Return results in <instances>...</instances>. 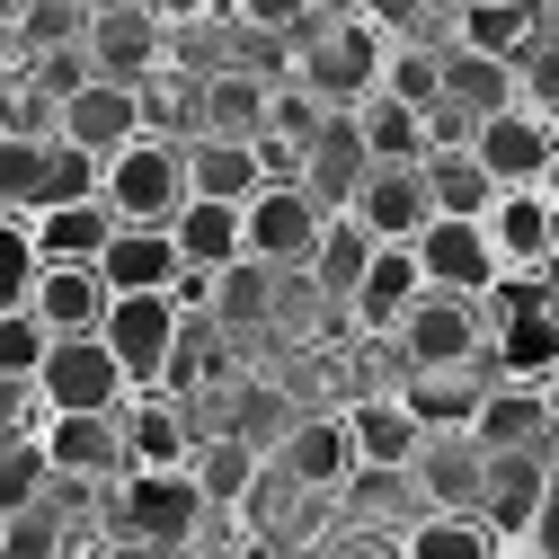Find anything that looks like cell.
Returning <instances> with one entry per match:
<instances>
[{
  "label": "cell",
  "instance_id": "obj_1",
  "mask_svg": "<svg viewBox=\"0 0 559 559\" xmlns=\"http://www.w3.org/2000/svg\"><path fill=\"white\" fill-rule=\"evenodd\" d=\"M214 515L204 507V488L187 462L169 471H116L107 498H98V542L116 550H195V524Z\"/></svg>",
  "mask_w": 559,
  "mask_h": 559
},
{
  "label": "cell",
  "instance_id": "obj_2",
  "mask_svg": "<svg viewBox=\"0 0 559 559\" xmlns=\"http://www.w3.org/2000/svg\"><path fill=\"white\" fill-rule=\"evenodd\" d=\"M285 81H302L311 98H329V107H356L373 81H382V27L373 19H311L302 36H294V53H285Z\"/></svg>",
  "mask_w": 559,
  "mask_h": 559
},
{
  "label": "cell",
  "instance_id": "obj_3",
  "mask_svg": "<svg viewBox=\"0 0 559 559\" xmlns=\"http://www.w3.org/2000/svg\"><path fill=\"white\" fill-rule=\"evenodd\" d=\"M98 195L116 223H169L187 204V143H169V133H133V143H116L98 160Z\"/></svg>",
  "mask_w": 559,
  "mask_h": 559
},
{
  "label": "cell",
  "instance_id": "obj_4",
  "mask_svg": "<svg viewBox=\"0 0 559 559\" xmlns=\"http://www.w3.org/2000/svg\"><path fill=\"white\" fill-rule=\"evenodd\" d=\"M320 223H329V204L302 187V178H266L249 204H240V249L275 275H302L311 249H320Z\"/></svg>",
  "mask_w": 559,
  "mask_h": 559
},
{
  "label": "cell",
  "instance_id": "obj_5",
  "mask_svg": "<svg viewBox=\"0 0 559 559\" xmlns=\"http://www.w3.org/2000/svg\"><path fill=\"white\" fill-rule=\"evenodd\" d=\"M329 498H337V488H302L285 462L266 453V462H258V479H249V498H240L231 515H240L249 550H302V542H320V524L337 515Z\"/></svg>",
  "mask_w": 559,
  "mask_h": 559
},
{
  "label": "cell",
  "instance_id": "obj_6",
  "mask_svg": "<svg viewBox=\"0 0 559 559\" xmlns=\"http://www.w3.org/2000/svg\"><path fill=\"white\" fill-rule=\"evenodd\" d=\"M400 356L408 365H479L488 356V294H444L427 285L408 311H400Z\"/></svg>",
  "mask_w": 559,
  "mask_h": 559
},
{
  "label": "cell",
  "instance_id": "obj_7",
  "mask_svg": "<svg viewBox=\"0 0 559 559\" xmlns=\"http://www.w3.org/2000/svg\"><path fill=\"white\" fill-rule=\"evenodd\" d=\"M36 391H45V408H116L124 400V365H116V346L98 329H62L36 356Z\"/></svg>",
  "mask_w": 559,
  "mask_h": 559
},
{
  "label": "cell",
  "instance_id": "obj_8",
  "mask_svg": "<svg viewBox=\"0 0 559 559\" xmlns=\"http://www.w3.org/2000/svg\"><path fill=\"white\" fill-rule=\"evenodd\" d=\"M178 320H187V302H178V294H116V302H107L98 337L116 346V365H124V391H133V382H169V346H178Z\"/></svg>",
  "mask_w": 559,
  "mask_h": 559
},
{
  "label": "cell",
  "instance_id": "obj_9",
  "mask_svg": "<svg viewBox=\"0 0 559 559\" xmlns=\"http://www.w3.org/2000/svg\"><path fill=\"white\" fill-rule=\"evenodd\" d=\"M471 152L488 160V178L498 187H533L559 152V116H542L533 98H507V107H488L479 133H471Z\"/></svg>",
  "mask_w": 559,
  "mask_h": 559
},
{
  "label": "cell",
  "instance_id": "obj_10",
  "mask_svg": "<svg viewBox=\"0 0 559 559\" xmlns=\"http://www.w3.org/2000/svg\"><path fill=\"white\" fill-rule=\"evenodd\" d=\"M408 249L427 266V285H444V294H488L498 285V240H488L479 214H427L408 231Z\"/></svg>",
  "mask_w": 559,
  "mask_h": 559
},
{
  "label": "cell",
  "instance_id": "obj_11",
  "mask_svg": "<svg viewBox=\"0 0 559 559\" xmlns=\"http://www.w3.org/2000/svg\"><path fill=\"white\" fill-rule=\"evenodd\" d=\"M471 436L488 453H550L559 417H550V391L542 382H515V373H488L479 408H471Z\"/></svg>",
  "mask_w": 559,
  "mask_h": 559
},
{
  "label": "cell",
  "instance_id": "obj_12",
  "mask_svg": "<svg viewBox=\"0 0 559 559\" xmlns=\"http://www.w3.org/2000/svg\"><path fill=\"white\" fill-rule=\"evenodd\" d=\"M427 294V266H417V249L408 240H373V258H365V275H356V294L337 302V320H356L365 337H391L400 329V311Z\"/></svg>",
  "mask_w": 559,
  "mask_h": 559
},
{
  "label": "cell",
  "instance_id": "obj_13",
  "mask_svg": "<svg viewBox=\"0 0 559 559\" xmlns=\"http://www.w3.org/2000/svg\"><path fill=\"white\" fill-rule=\"evenodd\" d=\"M169 53V10H133V0H90V62L107 81H143Z\"/></svg>",
  "mask_w": 559,
  "mask_h": 559
},
{
  "label": "cell",
  "instance_id": "obj_14",
  "mask_svg": "<svg viewBox=\"0 0 559 559\" xmlns=\"http://www.w3.org/2000/svg\"><path fill=\"white\" fill-rule=\"evenodd\" d=\"M337 417H346V444H356L365 471H417V453H427V427H417V408L400 391H356Z\"/></svg>",
  "mask_w": 559,
  "mask_h": 559
},
{
  "label": "cell",
  "instance_id": "obj_15",
  "mask_svg": "<svg viewBox=\"0 0 559 559\" xmlns=\"http://www.w3.org/2000/svg\"><path fill=\"white\" fill-rule=\"evenodd\" d=\"M98 275H107V294H178V231L169 223H116L107 249H98Z\"/></svg>",
  "mask_w": 559,
  "mask_h": 559
},
{
  "label": "cell",
  "instance_id": "obj_16",
  "mask_svg": "<svg viewBox=\"0 0 559 559\" xmlns=\"http://www.w3.org/2000/svg\"><path fill=\"white\" fill-rule=\"evenodd\" d=\"M365 169H373V152H365V133H356V107H329L311 124V143H302V187L329 204V214H346L356 187H365Z\"/></svg>",
  "mask_w": 559,
  "mask_h": 559
},
{
  "label": "cell",
  "instance_id": "obj_17",
  "mask_svg": "<svg viewBox=\"0 0 559 559\" xmlns=\"http://www.w3.org/2000/svg\"><path fill=\"white\" fill-rule=\"evenodd\" d=\"M550 453H488V479H479V515H488V533H498V550H524V524H533V507L550 498Z\"/></svg>",
  "mask_w": 559,
  "mask_h": 559
},
{
  "label": "cell",
  "instance_id": "obj_18",
  "mask_svg": "<svg viewBox=\"0 0 559 559\" xmlns=\"http://www.w3.org/2000/svg\"><path fill=\"white\" fill-rule=\"evenodd\" d=\"M36 444H45L53 471H81V479H116V471H124V427H116V408H45Z\"/></svg>",
  "mask_w": 559,
  "mask_h": 559
},
{
  "label": "cell",
  "instance_id": "obj_19",
  "mask_svg": "<svg viewBox=\"0 0 559 559\" xmlns=\"http://www.w3.org/2000/svg\"><path fill=\"white\" fill-rule=\"evenodd\" d=\"M346 214H356L373 240H408L417 223L436 214V195H427V160H373Z\"/></svg>",
  "mask_w": 559,
  "mask_h": 559
},
{
  "label": "cell",
  "instance_id": "obj_20",
  "mask_svg": "<svg viewBox=\"0 0 559 559\" xmlns=\"http://www.w3.org/2000/svg\"><path fill=\"white\" fill-rule=\"evenodd\" d=\"M479 223L498 240V266H550L559 258V204L542 187H498Z\"/></svg>",
  "mask_w": 559,
  "mask_h": 559
},
{
  "label": "cell",
  "instance_id": "obj_21",
  "mask_svg": "<svg viewBox=\"0 0 559 559\" xmlns=\"http://www.w3.org/2000/svg\"><path fill=\"white\" fill-rule=\"evenodd\" d=\"M62 133H72L81 152H116V143H133L143 133V98H133V81H107V72H90L72 98H62Z\"/></svg>",
  "mask_w": 559,
  "mask_h": 559
},
{
  "label": "cell",
  "instance_id": "obj_22",
  "mask_svg": "<svg viewBox=\"0 0 559 559\" xmlns=\"http://www.w3.org/2000/svg\"><path fill=\"white\" fill-rule=\"evenodd\" d=\"M27 231H36V258L45 266H98L116 214H107V195H72V204H36Z\"/></svg>",
  "mask_w": 559,
  "mask_h": 559
},
{
  "label": "cell",
  "instance_id": "obj_23",
  "mask_svg": "<svg viewBox=\"0 0 559 559\" xmlns=\"http://www.w3.org/2000/svg\"><path fill=\"white\" fill-rule=\"evenodd\" d=\"M266 453L285 462L302 488H337L346 471H356V444H346V417H337V408H320V417H285V436H275Z\"/></svg>",
  "mask_w": 559,
  "mask_h": 559
},
{
  "label": "cell",
  "instance_id": "obj_24",
  "mask_svg": "<svg viewBox=\"0 0 559 559\" xmlns=\"http://www.w3.org/2000/svg\"><path fill=\"white\" fill-rule=\"evenodd\" d=\"M266 187V169H258V143L249 133H187V195H231V204H249Z\"/></svg>",
  "mask_w": 559,
  "mask_h": 559
},
{
  "label": "cell",
  "instance_id": "obj_25",
  "mask_svg": "<svg viewBox=\"0 0 559 559\" xmlns=\"http://www.w3.org/2000/svg\"><path fill=\"white\" fill-rule=\"evenodd\" d=\"M479 391H488V365H408V408H417V427L427 436H453V427H471V408H479Z\"/></svg>",
  "mask_w": 559,
  "mask_h": 559
},
{
  "label": "cell",
  "instance_id": "obj_26",
  "mask_svg": "<svg viewBox=\"0 0 559 559\" xmlns=\"http://www.w3.org/2000/svg\"><path fill=\"white\" fill-rule=\"evenodd\" d=\"M258 462H266V444H258V436H240V427L195 436V453H187V471H195V488H204V507H214V515H231V507L249 498Z\"/></svg>",
  "mask_w": 559,
  "mask_h": 559
},
{
  "label": "cell",
  "instance_id": "obj_27",
  "mask_svg": "<svg viewBox=\"0 0 559 559\" xmlns=\"http://www.w3.org/2000/svg\"><path fill=\"white\" fill-rule=\"evenodd\" d=\"M133 98H143V133H169V143H187V133L204 124V72L178 53H160L143 81H133Z\"/></svg>",
  "mask_w": 559,
  "mask_h": 559
},
{
  "label": "cell",
  "instance_id": "obj_28",
  "mask_svg": "<svg viewBox=\"0 0 559 559\" xmlns=\"http://www.w3.org/2000/svg\"><path fill=\"white\" fill-rule=\"evenodd\" d=\"M542 27H550L542 0H453V45H471V53H507L515 62Z\"/></svg>",
  "mask_w": 559,
  "mask_h": 559
},
{
  "label": "cell",
  "instance_id": "obj_29",
  "mask_svg": "<svg viewBox=\"0 0 559 559\" xmlns=\"http://www.w3.org/2000/svg\"><path fill=\"white\" fill-rule=\"evenodd\" d=\"M107 275L98 266H36V294H27V311L45 320V337H62V329H98L107 320Z\"/></svg>",
  "mask_w": 559,
  "mask_h": 559
},
{
  "label": "cell",
  "instance_id": "obj_30",
  "mask_svg": "<svg viewBox=\"0 0 559 559\" xmlns=\"http://www.w3.org/2000/svg\"><path fill=\"white\" fill-rule=\"evenodd\" d=\"M275 285H285V275H275V266H258V258L240 249L231 266H214V275H204V311H214L231 337H240V329H275Z\"/></svg>",
  "mask_w": 559,
  "mask_h": 559
},
{
  "label": "cell",
  "instance_id": "obj_31",
  "mask_svg": "<svg viewBox=\"0 0 559 559\" xmlns=\"http://www.w3.org/2000/svg\"><path fill=\"white\" fill-rule=\"evenodd\" d=\"M400 550L408 559H498V533H488L479 507H417L400 524Z\"/></svg>",
  "mask_w": 559,
  "mask_h": 559
},
{
  "label": "cell",
  "instance_id": "obj_32",
  "mask_svg": "<svg viewBox=\"0 0 559 559\" xmlns=\"http://www.w3.org/2000/svg\"><path fill=\"white\" fill-rule=\"evenodd\" d=\"M169 231H178V258L195 275H214V266L240 258V204L231 195H187L178 214H169Z\"/></svg>",
  "mask_w": 559,
  "mask_h": 559
},
{
  "label": "cell",
  "instance_id": "obj_33",
  "mask_svg": "<svg viewBox=\"0 0 559 559\" xmlns=\"http://www.w3.org/2000/svg\"><path fill=\"white\" fill-rule=\"evenodd\" d=\"M488 373H515V382H550V373H559V302L507 311V320H498V365H488Z\"/></svg>",
  "mask_w": 559,
  "mask_h": 559
},
{
  "label": "cell",
  "instance_id": "obj_34",
  "mask_svg": "<svg viewBox=\"0 0 559 559\" xmlns=\"http://www.w3.org/2000/svg\"><path fill=\"white\" fill-rule=\"evenodd\" d=\"M266 107H275V81H258V72H214L204 62V124L195 133H266Z\"/></svg>",
  "mask_w": 559,
  "mask_h": 559
},
{
  "label": "cell",
  "instance_id": "obj_35",
  "mask_svg": "<svg viewBox=\"0 0 559 559\" xmlns=\"http://www.w3.org/2000/svg\"><path fill=\"white\" fill-rule=\"evenodd\" d=\"M356 133L373 160H427V107H408L391 90H365L356 98Z\"/></svg>",
  "mask_w": 559,
  "mask_h": 559
},
{
  "label": "cell",
  "instance_id": "obj_36",
  "mask_svg": "<svg viewBox=\"0 0 559 559\" xmlns=\"http://www.w3.org/2000/svg\"><path fill=\"white\" fill-rule=\"evenodd\" d=\"M436 98H453V107L488 116V107H507V98H515V62H507V53H471V45H444V90H436Z\"/></svg>",
  "mask_w": 559,
  "mask_h": 559
},
{
  "label": "cell",
  "instance_id": "obj_37",
  "mask_svg": "<svg viewBox=\"0 0 559 559\" xmlns=\"http://www.w3.org/2000/svg\"><path fill=\"white\" fill-rule=\"evenodd\" d=\"M365 258H373V231L356 223V214H329L320 223V249H311V285L329 294V302H346V294H356V275H365Z\"/></svg>",
  "mask_w": 559,
  "mask_h": 559
},
{
  "label": "cell",
  "instance_id": "obj_38",
  "mask_svg": "<svg viewBox=\"0 0 559 559\" xmlns=\"http://www.w3.org/2000/svg\"><path fill=\"white\" fill-rule=\"evenodd\" d=\"M427 195H436V214H488L498 178H488V160L471 143H453V152H427Z\"/></svg>",
  "mask_w": 559,
  "mask_h": 559
},
{
  "label": "cell",
  "instance_id": "obj_39",
  "mask_svg": "<svg viewBox=\"0 0 559 559\" xmlns=\"http://www.w3.org/2000/svg\"><path fill=\"white\" fill-rule=\"evenodd\" d=\"M36 231H27V214L19 204H0V311H19L27 294H36Z\"/></svg>",
  "mask_w": 559,
  "mask_h": 559
},
{
  "label": "cell",
  "instance_id": "obj_40",
  "mask_svg": "<svg viewBox=\"0 0 559 559\" xmlns=\"http://www.w3.org/2000/svg\"><path fill=\"white\" fill-rule=\"evenodd\" d=\"M45 143H53V133H0V204L36 214V195H45Z\"/></svg>",
  "mask_w": 559,
  "mask_h": 559
},
{
  "label": "cell",
  "instance_id": "obj_41",
  "mask_svg": "<svg viewBox=\"0 0 559 559\" xmlns=\"http://www.w3.org/2000/svg\"><path fill=\"white\" fill-rule=\"evenodd\" d=\"M72 195H98V152H81L72 133L45 143V195L36 204H72Z\"/></svg>",
  "mask_w": 559,
  "mask_h": 559
},
{
  "label": "cell",
  "instance_id": "obj_42",
  "mask_svg": "<svg viewBox=\"0 0 559 559\" xmlns=\"http://www.w3.org/2000/svg\"><path fill=\"white\" fill-rule=\"evenodd\" d=\"M45 479H53V462L36 436H0V507H27Z\"/></svg>",
  "mask_w": 559,
  "mask_h": 559
},
{
  "label": "cell",
  "instance_id": "obj_43",
  "mask_svg": "<svg viewBox=\"0 0 559 559\" xmlns=\"http://www.w3.org/2000/svg\"><path fill=\"white\" fill-rule=\"evenodd\" d=\"M223 19L249 27V36H275V45H294L311 27V0H223Z\"/></svg>",
  "mask_w": 559,
  "mask_h": 559
},
{
  "label": "cell",
  "instance_id": "obj_44",
  "mask_svg": "<svg viewBox=\"0 0 559 559\" xmlns=\"http://www.w3.org/2000/svg\"><path fill=\"white\" fill-rule=\"evenodd\" d=\"M515 98H533L542 116H559V36H550V27L515 53Z\"/></svg>",
  "mask_w": 559,
  "mask_h": 559
},
{
  "label": "cell",
  "instance_id": "obj_45",
  "mask_svg": "<svg viewBox=\"0 0 559 559\" xmlns=\"http://www.w3.org/2000/svg\"><path fill=\"white\" fill-rule=\"evenodd\" d=\"M36 356H45V320L27 302L0 311V373H36Z\"/></svg>",
  "mask_w": 559,
  "mask_h": 559
},
{
  "label": "cell",
  "instance_id": "obj_46",
  "mask_svg": "<svg viewBox=\"0 0 559 559\" xmlns=\"http://www.w3.org/2000/svg\"><path fill=\"white\" fill-rule=\"evenodd\" d=\"M45 427V391L36 373H0V436H36Z\"/></svg>",
  "mask_w": 559,
  "mask_h": 559
},
{
  "label": "cell",
  "instance_id": "obj_47",
  "mask_svg": "<svg viewBox=\"0 0 559 559\" xmlns=\"http://www.w3.org/2000/svg\"><path fill=\"white\" fill-rule=\"evenodd\" d=\"M427 10H436V0H356V19H373L382 36H417Z\"/></svg>",
  "mask_w": 559,
  "mask_h": 559
},
{
  "label": "cell",
  "instance_id": "obj_48",
  "mask_svg": "<svg viewBox=\"0 0 559 559\" xmlns=\"http://www.w3.org/2000/svg\"><path fill=\"white\" fill-rule=\"evenodd\" d=\"M346 10H356V0H311V19H346Z\"/></svg>",
  "mask_w": 559,
  "mask_h": 559
},
{
  "label": "cell",
  "instance_id": "obj_49",
  "mask_svg": "<svg viewBox=\"0 0 559 559\" xmlns=\"http://www.w3.org/2000/svg\"><path fill=\"white\" fill-rule=\"evenodd\" d=\"M133 10H169V19H178V10H187V0H133Z\"/></svg>",
  "mask_w": 559,
  "mask_h": 559
},
{
  "label": "cell",
  "instance_id": "obj_50",
  "mask_svg": "<svg viewBox=\"0 0 559 559\" xmlns=\"http://www.w3.org/2000/svg\"><path fill=\"white\" fill-rule=\"evenodd\" d=\"M0 533H10V507H0Z\"/></svg>",
  "mask_w": 559,
  "mask_h": 559
}]
</instances>
